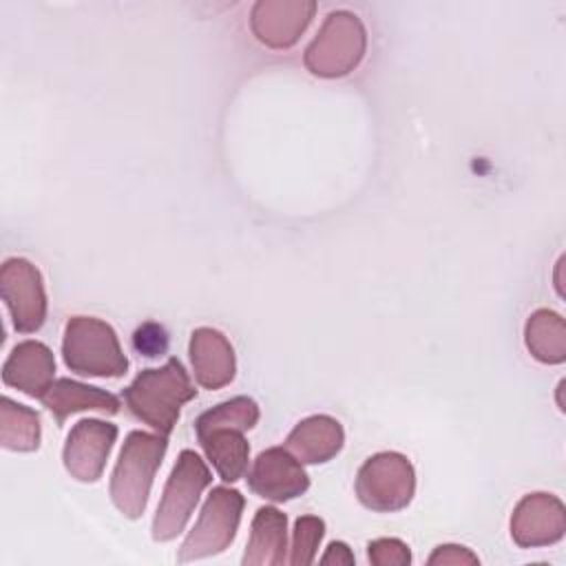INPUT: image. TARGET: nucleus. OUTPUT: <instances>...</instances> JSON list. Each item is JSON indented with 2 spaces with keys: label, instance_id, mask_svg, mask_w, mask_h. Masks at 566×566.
Instances as JSON below:
<instances>
[{
  "label": "nucleus",
  "instance_id": "f257e3e1",
  "mask_svg": "<svg viewBox=\"0 0 566 566\" xmlns=\"http://www.w3.org/2000/svg\"><path fill=\"white\" fill-rule=\"evenodd\" d=\"M197 396L188 371L179 358H168L161 367L142 369L135 380L124 389V402L128 411L153 427L161 436H170L179 411Z\"/></svg>",
  "mask_w": 566,
  "mask_h": 566
},
{
  "label": "nucleus",
  "instance_id": "f03ea898",
  "mask_svg": "<svg viewBox=\"0 0 566 566\" xmlns=\"http://www.w3.org/2000/svg\"><path fill=\"white\" fill-rule=\"evenodd\" d=\"M168 449V436L130 431L119 451L117 464L111 475V500L115 509L128 517L139 520L146 511L155 473Z\"/></svg>",
  "mask_w": 566,
  "mask_h": 566
},
{
  "label": "nucleus",
  "instance_id": "7ed1b4c3",
  "mask_svg": "<svg viewBox=\"0 0 566 566\" xmlns=\"http://www.w3.org/2000/svg\"><path fill=\"white\" fill-rule=\"evenodd\" d=\"M64 365L80 376L119 378L128 369V358L115 329L95 316H71L62 338Z\"/></svg>",
  "mask_w": 566,
  "mask_h": 566
},
{
  "label": "nucleus",
  "instance_id": "20e7f679",
  "mask_svg": "<svg viewBox=\"0 0 566 566\" xmlns=\"http://www.w3.org/2000/svg\"><path fill=\"white\" fill-rule=\"evenodd\" d=\"M212 482L208 464L192 449H184L168 475L161 500L153 517V539L170 542L190 522L201 493Z\"/></svg>",
  "mask_w": 566,
  "mask_h": 566
},
{
  "label": "nucleus",
  "instance_id": "39448f33",
  "mask_svg": "<svg viewBox=\"0 0 566 566\" xmlns=\"http://www.w3.org/2000/svg\"><path fill=\"white\" fill-rule=\"evenodd\" d=\"M367 49V31L360 18L338 9L327 13L316 38L307 44L303 62L318 77H343L352 73Z\"/></svg>",
  "mask_w": 566,
  "mask_h": 566
},
{
  "label": "nucleus",
  "instance_id": "423d86ee",
  "mask_svg": "<svg viewBox=\"0 0 566 566\" xmlns=\"http://www.w3.org/2000/svg\"><path fill=\"white\" fill-rule=\"evenodd\" d=\"M245 500L237 489L214 486L206 497L201 513L184 539L177 562H195L223 553L237 537Z\"/></svg>",
  "mask_w": 566,
  "mask_h": 566
},
{
  "label": "nucleus",
  "instance_id": "0eeeda50",
  "mask_svg": "<svg viewBox=\"0 0 566 566\" xmlns=\"http://www.w3.org/2000/svg\"><path fill=\"white\" fill-rule=\"evenodd\" d=\"M416 493V471L407 455L380 451L363 462L356 475L358 502L376 513L405 509Z\"/></svg>",
  "mask_w": 566,
  "mask_h": 566
},
{
  "label": "nucleus",
  "instance_id": "6e6552de",
  "mask_svg": "<svg viewBox=\"0 0 566 566\" xmlns=\"http://www.w3.org/2000/svg\"><path fill=\"white\" fill-rule=\"evenodd\" d=\"M0 296L20 334L38 332L46 321V292L40 270L22 259H7L0 268Z\"/></svg>",
  "mask_w": 566,
  "mask_h": 566
},
{
  "label": "nucleus",
  "instance_id": "1a4fd4ad",
  "mask_svg": "<svg viewBox=\"0 0 566 566\" xmlns=\"http://www.w3.org/2000/svg\"><path fill=\"white\" fill-rule=\"evenodd\" d=\"M117 440V427L97 420L82 418L77 420L64 442L62 462L71 478L80 482H97L104 473L106 460Z\"/></svg>",
  "mask_w": 566,
  "mask_h": 566
},
{
  "label": "nucleus",
  "instance_id": "9d476101",
  "mask_svg": "<svg viewBox=\"0 0 566 566\" xmlns=\"http://www.w3.org/2000/svg\"><path fill=\"white\" fill-rule=\"evenodd\" d=\"M566 533L564 502L553 493L524 495L511 515V537L520 548L557 544Z\"/></svg>",
  "mask_w": 566,
  "mask_h": 566
},
{
  "label": "nucleus",
  "instance_id": "9b49d317",
  "mask_svg": "<svg viewBox=\"0 0 566 566\" xmlns=\"http://www.w3.org/2000/svg\"><path fill=\"white\" fill-rule=\"evenodd\" d=\"M248 484L254 495L281 504L303 495L310 489V475L285 447H270L254 458Z\"/></svg>",
  "mask_w": 566,
  "mask_h": 566
},
{
  "label": "nucleus",
  "instance_id": "f8f14e48",
  "mask_svg": "<svg viewBox=\"0 0 566 566\" xmlns=\"http://www.w3.org/2000/svg\"><path fill=\"white\" fill-rule=\"evenodd\" d=\"M316 2L312 0H259L250 13V27L270 49H290L307 29Z\"/></svg>",
  "mask_w": 566,
  "mask_h": 566
},
{
  "label": "nucleus",
  "instance_id": "ddd939ff",
  "mask_svg": "<svg viewBox=\"0 0 566 566\" xmlns=\"http://www.w3.org/2000/svg\"><path fill=\"white\" fill-rule=\"evenodd\" d=\"M55 380L53 352L40 340L18 343L2 365V382L31 398H42Z\"/></svg>",
  "mask_w": 566,
  "mask_h": 566
},
{
  "label": "nucleus",
  "instance_id": "4468645a",
  "mask_svg": "<svg viewBox=\"0 0 566 566\" xmlns=\"http://www.w3.org/2000/svg\"><path fill=\"white\" fill-rule=\"evenodd\" d=\"M190 363L195 380L203 389H221L234 380L237 358L230 340L212 327H197L190 334Z\"/></svg>",
  "mask_w": 566,
  "mask_h": 566
},
{
  "label": "nucleus",
  "instance_id": "2eb2a0df",
  "mask_svg": "<svg viewBox=\"0 0 566 566\" xmlns=\"http://www.w3.org/2000/svg\"><path fill=\"white\" fill-rule=\"evenodd\" d=\"M345 431L340 422L327 413H316L301 420L285 438V449L301 464H323L340 453Z\"/></svg>",
  "mask_w": 566,
  "mask_h": 566
},
{
  "label": "nucleus",
  "instance_id": "dca6fc26",
  "mask_svg": "<svg viewBox=\"0 0 566 566\" xmlns=\"http://www.w3.org/2000/svg\"><path fill=\"white\" fill-rule=\"evenodd\" d=\"M40 400L53 413L57 424H64V420L77 411H99L106 416H115L119 411V398L115 394L71 378L53 380Z\"/></svg>",
  "mask_w": 566,
  "mask_h": 566
},
{
  "label": "nucleus",
  "instance_id": "f3484780",
  "mask_svg": "<svg viewBox=\"0 0 566 566\" xmlns=\"http://www.w3.org/2000/svg\"><path fill=\"white\" fill-rule=\"evenodd\" d=\"M287 515L276 506L256 509L250 526V539L243 553V566H281L287 562Z\"/></svg>",
  "mask_w": 566,
  "mask_h": 566
},
{
  "label": "nucleus",
  "instance_id": "a211bd4d",
  "mask_svg": "<svg viewBox=\"0 0 566 566\" xmlns=\"http://www.w3.org/2000/svg\"><path fill=\"white\" fill-rule=\"evenodd\" d=\"M197 440L223 482H239L248 473L250 444L245 431L234 427H203L195 429Z\"/></svg>",
  "mask_w": 566,
  "mask_h": 566
},
{
  "label": "nucleus",
  "instance_id": "6ab92c4d",
  "mask_svg": "<svg viewBox=\"0 0 566 566\" xmlns=\"http://www.w3.org/2000/svg\"><path fill=\"white\" fill-rule=\"evenodd\" d=\"M524 343L531 356L546 365L566 360V325L553 310H535L524 325Z\"/></svg>",
  "mask_w": 566,
  "mask_h": 566
},
{
  "label": "nucleus",
  "instance_id": "aec40b11",
  "mask_svg": "<svg viewBox=\"0 0 566 566\" xmlns=\"http://www.w3.org/2000/svg\"><path fill=\"white\" fill-rule=\"evenodd\" d=\"M42 440L40 416L9 396L0 400V444L9 451H38Z\"/></svg>",
  "mask_w": 566,
  "mask_h": 566
},
{
  "label": "nucleus",
  "instance_id": "412c9836",
  "mask_svg": "<svg viewBox=\"0 0 566 566\" xmlns=\"http://www.w3.org/2000/svg\"><path fill=\"white\" fill-rule=\"evenodd\" d=\"M261 418L259 405L248 396H234L226 402L214 405L212 409L203 411L195 420V429L203 427H234L241 431H250Z\"/></svg>",
  "mask_w": 566,
  "mask_h": 566
},
{
  "label": "nucleus",
  "instance_id": "4be33fe9",
  "mask_svg": "<svg viewBox=\"0 0 566 566\" xmlns=\"http://www.w3.org/2000/svg\"><path fill=\"white\" fill-rule=\"evenodd\" d=\"M325 535V522L316 515H301L294 522L292 546L287 562L292 566H310L316 559V551Z\"/></svg>",
  "mask_w": 566,
  "mask_h": 566
},
{
  "label": "nucleus",
  "instance_id": "5701e85b",
  "mask_svg": "<svg viewBox=\"0 0 566 566\" xmlns=\"http://www.w3.org/2000/svg\"><path fill=\"white\" fill-rule=\"evenodd\" d=\"M367 557L374 566H407L411 564V551L402 539L380 537L369 542Z\"/></svg>",
  "mask_w": 566,
  "mask_h": 566
},
{
  "label": "nucleus",
  "instance_id": "b1692460",
  "mask_svg": "<svg viewBox=\"0 0 566 566\" xmlns=\"http://www.w3.org/2000/svg\"><path fill=\"white\" fill-rule=\"evenodd\" d=\"M133 345L139 354L148 356V358H155V356H161L168 347V334L161 325L157 323H144L135 329L133 334Z\"/></svg>",
  "mask_w": 566,
  "mask_h": 566
},
{
  "label": "nucleus",
  "instance_id": "393cba45",
  "mask_svg": "<svg viewBox=\"0 0 566 566\" xmlns=\"http://www.w3.org/2000/svg\"><path fill=\"white\" fill-rule=\"evenodd\" d=\"M478 555L471 553L467 546H458V544H442L438 546L427 564L429 566H447V564H478Z\"/></svg>",
  "mask_w": 566,
  "mask_h": 566
},
{
  "label": "nucleus",
  "instance_id": "a878e982",
  "mask_svg": "<svg viewBox=\"0 0 566 566\" xmlns=\"http://www.w3.org/2000/svg\"><path fill=\"white\" fill-rule=\"evenodd\" d=\"M321 564H354V553L349 551V546L345 542H332L325 551V555L321 557Z\"/></svg>",
  "mask_w": 566,
  "mask_h": 566
}]
</instances>
